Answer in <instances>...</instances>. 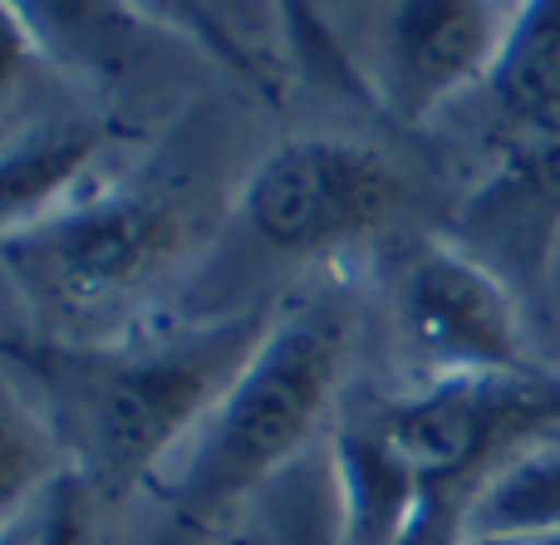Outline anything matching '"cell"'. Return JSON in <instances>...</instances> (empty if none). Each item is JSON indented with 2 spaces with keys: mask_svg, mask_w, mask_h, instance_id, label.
<instances>
[{
  "mask_svg": "<svg viewBox=\"0 0 560 545\" xmlns=\"http://www.w3.org/2000/svg\"><path fill=\"white\" fill-rule=\"evenodd\" d=\"M522 545H560V541H522Z\"/></svg>",
  "mask_w": 560,
  "mask_h": 545,
  "instance_id": "19",
  "label": "cell"
},
{
  "mask_svg": "<svg viewBox=\"0 0 560 545\" xmlns=\"http://www.w3.org/2000/svg\"><path fill=\"white\" fill-rule=\"evenodd\" d=\"M388 320L413 383L541 369L526 300L453 236L413 241L394 256Z\"/></svg>",
  "mask_w": 560,
  "mask_h": 545,
  "instance_id": "5",
  "label": "cell"
},
{
  "mask_svg": "<svg viewBox=\"0 0 560 545\" xmlns=\"http://www.w3.org/2000/svg\"><path fill=\"white\" fill-rule=\"evenodd\" d=\"M280 305L226 315H158L114 340H55L10 330L5 383H15L55 428L69 472L94 501L128 511L183 448V438L232 389Z\"/></svg>",
  "mask_w": 560,
  "mask_h": 545,
  "instance_id": "1",
  "label": "cell"
},
{
  "mask_svg": "<svg viewBox=\"0 0 560 545\" xmlns=\"http://www.w3.org/2000/svg\"><path fill=\"white\" fill-rule=\"evenodd\" d=\"M5 25L10 59L35 55L84 79L128 74L158 29L133 0H5Z\"/></svg>",
  "mask_w": 560,
  "mask_h": 545,
  "instance_id": "9",
  "label": "cell"
},
{
  "mask_svg": "<svg viewBox=\"0 0 560 545\" xmlns=\"http://www.w3.org/2000/svg\"><path fill=\"white\" fill-rule=\"evenodd\" d=\"M217 545H280V541H276V531H271V526H246V521H242V526H236L232 536H222Z\"/></svg>",
  "mask_w": 560,
  "mask_h": 545,
  "instance_id": "17",
  "label": "cell"
},
{
  "mask_svg": "<svg viewBox=\"0 0 560 545\" xmlns=\"http://www.w3.org/2000/svg\"><path fill=\"white\" fill-rule=\"evenodd\" d=\"M98 153H104V138L79 123H35L25 133H10L5 173H0L5 232L39 222L84 197L94 182H104Z\"/></svg>",
  "mask_w": 560,
  "mask_h": 545,
  "instance_id": "10",
  "label": "cell"
},
{
  "mask_svg": "<svg viewBox=\"0 0 560 545\" xmlns=\"http://www.w3.org/2000/svg\"><path fill=\"white\" fill-rule=\"evenodd\" d=\"M187 216L173 197L133 182H94L69 206L0 236L15 300L35 310V334L114 340L153 315L143 300L177 271Z\"/></svg>",
  "mask_w": 560,
  "mask_h": 545,
  "instance_id": "3",
  "label": "cell"
},
{
  "mask_svg": "<svg viewBox=\"0 0 560 545\" xmlns=\"http://www.w3.org/2000/svg\"><path fill=\"white\" fill-rule=\"evenodd\" d=\"M447 236L492 265L526 310L541 305L560 251V118L512 128V143L457 202Z\"/></svg>",
  "mask_w": 560,
  "mask_h": 545,
  "instance_id": "6",
  "label": "cell"
},
{
  "mask_svg": "<svg viewBox=\"0 0 560 545\" xmlns=\"http://www.w3.org/2000/svg\"><path fill=\"white\" fill-rule=\"evenodd\" d=\"M5 428H0V517L20 511L25 501H35L49 482H59L69 472V458L59 448L55 428L45 423V413L15 389L5 383Z\"/></svg>",
  "mask_w": 560,
  "mask_h": 545,
  "instance_id": "14",
  "label": "cell"
},
{
  "mask_svg": "<svg viewBox=\"0 0 560 545\" xmlns=\"http://www.w3.org/2000/svg\"><path fill=\"white\" fill-rule=\"evenodd\" d=\"M560 541V438L506 458L463 511L457 545Z\"/></svg>",
  "mask_w": 560,
  "mask_h": 545,
  "instance_id": "11",
  "label": "cell"
},
{
  "mask_svg": "<svg viewBox=\"0 0 560 545\" xmlns=\"http://www.w3.org/2000/svg\"><path fill=\"white\" fill-rule=\"evenodd\" d=\"M541 305H551V320L560 324V251L551 261V275H546V291H541Z\"/></svg>",
  "mask_w": 560,
  "mask_h": 545,
  "instance_id": "18",
  "label": "cell"
},
{
  "mask_svg": "<svg viewBox=\"0 0 560 545\" xmlns=\"http://www.w3.org/2000/svg\"><path fill=\"white\" fill-rule=\"evenodd\" d=\"M138 10H143L153 25L173 29V35H183L187 45H197L207 59H217V64L226 69V74H236L252 94H276L271 74H266L261 55L252 49V39L242 35V29L226 20V10L217 5V0H133Z\"/></svg>",
  "mask_w": 560,
  "mask_h": 545,
  "instance_id": "16",
  "label": "cell"
},
{
  "mask_svg": "<svg viewBox=\"0 0 560 545\" xmlns=\"http://www.w3.org/2000/svg\"><path fill=\"white\" fill-rule=\"evenodd\" d=\"M516 5H522V0H512V10H516Z\"/></svg>",
  "mask_w": 560,
  "mask_h": 545,
  "instance_id": "21",
  "label": "cell"
},
{
  "mask_svg": "<svg viewBox=\"0 0 560 545\" xmlns=\"http://www.w3.org/2000/svg\"><path fill=\"white\" fill-rule=\"evenodd\" d=\"M502 0H398L378 39V108L418 123L467 84H492L506 45Z\"/></svg>",
  "mask_w": 560,
  "mask_h": 545,
  "instance_id": "7",
  "label": "cell"
},
{
  "mask_svg": "<svg viewBox=\"0 0 560 545\" xmlns=\"http://www.w3.org/2000/svg\"><path fill=\"white\" fill-rule=\"evenodd\" d=\"M280 25V39H285L290 59L305 79L325 84L329 94L349 98V104H364V108H378V88H374V74L359 69V59L345 49V39L335 35L325 15V0H266Z\"/></svg>",
  "mask_w": 560,
  "mask_h": 545,
  "instance_id": "13",
  "label": "cell"
},
{
  "mask_svg": "<svg viewBox=\"0 0 560 545\" xmlns=\"http://www.w3.org/2000/svg\"><path fill=\"white\" fill-rule=\"evenodd\" d=\"M217 5H222V10H226V0H217ZM226 20H232V15H226Z\"/></svg>",
  "mask_w": 560,
  "mask_h": 545,
  "instance_id": "20",
  "label": "cell"
},
{
  "mask_svg": "<svg viewBox=\"0 0 560 545\" xmlns=\"http://www.w3.org/2000/svg\"><path fill=\"white\" fill-rule=\"evenodd\" d=\"M339 545H404L423 511V487L408 458L388 442L374 403L335 418L325 438Z\"/></svg>",
  "mask_w": 560,
  "mask_h": 545,
  "instance_id": "8",
  "label": "cell"
},
{
  "mask_svg": "<svg viewBox=\"0 0 560 545\" xmlns=\"http://www.w3.org/2000/svg\"><path fill=\"white\" fill-rule=\"evenodd\" d=\"M408 202V182L354 138H285L246 173L236 222L280 261L329 265L374 241Z\"/></svg>",
  "mask_w": 560,
  "mask_h": 545,
  "instance_id": "4",
  "label": "cell"
},
{
  "mask_svg": "<svg viewBox=\"0 0 560 545\" xmlns=\"http://www.w3.org/2000/svg\"><path fill=\"white\" fill-rule=\"evenodd\" d=\"M0 545H114L108 511L94 501L79 472L49 482L35 501L0 517Z\"/></svg>",
  "mask_w": 560,
  "mask_h": 545,
  "instance_id": "15",
  "label": "cell"
},
{
  "mask_svg": "<svg viewBox=\"0 0 560 545\" xmlns=\"http://www.w3.org/2000/svg\"><path fill=\"white\" fill-rule=\"evenodd\" d=\"M492 94L512 128L560 118V0H522L512 10Z\"/></svg>",
  "mask_w": 560,
  "mask_h": 545,
  "instance_id": "12",
  "label": "cell"
},
{
  "mask_svg": "<svg viewBox=\"0 0 560 545\" xmlns=\"http://www.w3.org/2000/svg\"><path fill=\"white\" fill-rule=\"evenodd\" d=\"M359 315L339 285H315L280 305L271 334L163 462L148 491V521L114 545H217L242 511L310 458L319 428H335Z\"/></svg>",
  "mask_w": 560,
  "mask_h": 545,
  "instance_id": "2",
  "label": "cell"
}]
</instances>
